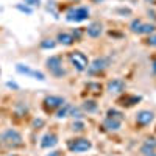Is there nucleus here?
<instances>
[{
    "label": "nucleus",
    "mask_w": 156,
    "mask_h": 156,
    "mask_svg": "<svg viewBox=\"0 0 156 156\" xmlns=\"http://www.w3.org/2000/svg\"><path fill=\"white\" fill-rule=\"evenodd\" d=\"M0 142L8 148H19L23 145V137L17 129L6 128L5 131L0 133Z\"/></svg>",
    "instance_id": "1"
},
{
    "label": "nucleus",
    "mask_w": 156,
    "mask_h": 156,
    "mask_svg": "<svg viewBox=\"0 0 156 156\" xmlns=\"http://www.w3.org/2000/svg\"><path fill=\"white\" fill-rule=\"evenodd\" d=\"M67 59L70 62V66L76 70V72H86L89 67V58L80 50H73L67 53Z\"/></svg>",
    "instance_id": "2"
},
{
    "label": "nucleus",
    "mask_w": 156,
    "mask_h": 156,
    "mask_svg": "<svg viewBox=\"0 0 156 156\" xmlns=\"http://www.w3.org/2000/svg\"><path fill=\"white\" fill-rule=\"evenodd\" d=\"M45 67L48 69L50 75H53L55 78H62L66 75V69L62 67V58L59 55H53V56H48L45 59Z\"/></svg>",
    "instance_id": "3"
},
{
    "label": "nucleus",
    "mask_w": 156,
    "mask_h": 156,
    "mask_svg": "<svg viewBox=\"0 0 156 156\" xmlns=\"http://www.w3.org/2000/svg\"><path fill=\"white\" fill-rule=\"evenodd\" d=\"M66 147L70 153H84L92 148V142L87 137H75L66 142Z\"/></svg>",
    "instance_id": "4"
},
{
    "label": "nucleus",
    "mask_w": 156,
    "mask_h": 156,
    "mask_svg": "<svg viewBox=\"0 0 156 156\" xmlns=\"http://www.w3.org/2000/svg\"><path fill=\"white\" fill-rule=\"evenodd\" d=\"M89 14H90L89 8L84 6V5H81V6L67 9V12H66V20H67V22H73V23H80V22L87 20V19H89Z\"/></svg>",
    "instance_id": "5"
},
{
    "label": "nucleus",
    "mask_w": 156,
    "mask_h": 156,
    "mask_svg": "<svg viewBox=\"0 0 156 156\" xmlns=\"http://www.w3.org/2000/svg\"><path fill=\"white\" fill-rule=\"evenodd\" d=\"M109 62H111V59L109 58H106V56H98V58H95V59H92L89 62V67H87V73L89 75H98V73H101V72H105L108 67H109Z\"/></svg>",
    "instance_id": "6"
},
{
    "label": "nucleus",
    "mask_w": 156,
    "mask_h": 156,
    "mask_svg": "<svg viewBox=\"0 0 156 156\" xmlns=\"http://www.w3.org/2000/svg\"><path fill=\"white\" fill-rule=\"evenodd\" d=\"M105 90L109 95H122L126 90V83L122 78H111V80L105 84Z\"/></svg>",
    "instance_id": "7"
},
{
    "label": "nucleus",
    "mask_w": 156,
    "mask_h": 156,
    "mask_svg": "<svg viewBox=\"0 0 156 156\" xmlns=\"http://www.w3.org/2000/svg\"><path fill=\"white\" fill-rule=\"evenodd\" d=\"M64 103H66V98L61 95H47L42 100V106L47 112H53V111L59 109Z\"/></svg>",
    "instance_id": "8"
},
{
    "label": "nucleus",
    "mask_w": 156,
    "mask_h": 156,
    "mask_svg": "<svg viewBox=\"0 0 156 156\" xmlns=\"http://www.w3.org/2000/svg\"><path fill=\"white\" fill-rule=\"evenodd\" d=\"M134 122L139 128H145V126H148L154 122V112L150 111V109H139L136 112Z\"/></svg>",
    "instance_id": "9"
},
{
    "label": "nucleus",
    "mask_w": 156,
    "mask_h": 156,
    "mask_svg": "<svg viewBox=\"0 0 156 156\" xmlns=\"http://www.w3.org/2000/svg\"><path fill=\"white\" fill-rule=\"evenodd\" d=\"M86 34L89 37H92V39H97L103 34V22L100 20H94V22H90L87 27H86Z\"/></svg>",
    "instance_id": "10"
},
{
    "label": "nucleus",
    "mask_w": 156,
    "mask_h": 156,
    "mask_svg": "<svg viewBox=\"0 0 156 156\" xmlns=\"http://www.w3.org/2000/svg\"><path fill=\"white\" fill-rule=\"evenodd\" d=\"M56 144H58V134L56 133H45L41 137V144L39 145H41V148H44V150H50Z\"/></svg>",
    "instance_id": "11"
},
{
    "label": "nucleus",
    "mask_w": 156,
    "mask_h": 156,
    "mask_svg": "<svg viewBox=\"0 0 156 156\" xmlns=\"http://www.w3.org/2000/svg\"><path fill=\"white\" fill-rule=\"evenodd\" d=\"M142 100L140 95H129V94H122L119 97V100H117V103H119L120 106H125V108H131L134 105H137V103Z\"/></svg>",
    "instance_id": "12"
},
{
    "label": "nucleus",
    "mask_w": 156,
    "mask_h": 156,
    "mask_svg": "<svg viewBox=\"0 0 156 156\" xmlns=\"http://www.w3.org/2000/svg\"><path fill=\"white\" fill-rule=\"evenodd\" d=\"M56 42L64 45V47H70L73 45L76 41H75V37L72 36V33H66V31H59L58 36H56Z\"/></svg>",
    "instance_id": "13"
},
{
    "label": "nucleus",
    "mask_w": 156,
    "mask_h": 156,
    "mask_svg": "<svg viewBox=\"0 0 156 156\" xmlns=\"http://www.w3.org/2000/svg\"><path fill=\"white\" fill-rule=\"evenodd\" d=\"M156 151V139H145L144 140V144L140 145V153L144 154V156H148V154H151V153H154Z\"/></svg>",
    "instance_id": "14"
},
{
    "label": "nucleus",
    "mask_w": 156,
    "mask_h": 156,
    "mask_svg": "<svg viewBox=\"0 0 156 156\" xmlns=\"http://www.w3.org/2000/svg\"><path fill=\"white\" fill-rule=\"evenodd\" d=\"M103 126H105L108 131H119L122 128V122L120 120H114V119H108L105 117V120H103Z\"/></svg>",
    "instance_id": "15"
},
{
    "label": "nucleus",
    "mask_w": 156,
    "mask_h": 156,
    "mask_svg": "<svg viewBox=\"0 0 156 156\" xmlns=\"http://www.w3.org/2000/svg\"><path fill=\"white\" fill-rule=\"evenodd\" d=\"M81 109H83V112H87V114L97 112V109H98V103H97L95 100H90V98H87V100H84V101H83Z\"/></svg>",
    "instance_id": "16"
},
{
    "label": "nucleus",
    "mask_w": 156,
    "mask_h": 156,
    "mask_svg": "<svg viewBox=\"0 0 156 156\" xmlns=\"http://www.w3.org/2000/svg\"><path fill=\"white\" fill-rule=\"evenodd\" d=\"M105 117H108V119H114V120H120V122H123L125 114H123L122 111H119V109H115V108H109V109L106 111V115H105Z\"/></svg>",
    "instance_id": "17"
},
{
    "label": "nucleus",
    "mask_w": 156,
    "mask_h": 156,
    "mask_svg": "<svg viewBox=\"0 0 156 156\" xmlns=\"http://www.w3.org/2000/svg\"><path fill=\"white\" fill-rule=\"evenodd\" d=\"M86 89L89 90L90 94H101L103 84L100 81H89V83H86Z\"/></svg>",
    "instance_id": "18"
},
{
    "label": "nucleus",
    "mask_w": 156,
    "mask_h": 156,
    "mask_svg": "<svg viewBox=\"0 0 156 156\" xmlns=\"http://www.w3.org/2000/svg\"><path fill=\"white\" fill-rule=\"evenodd\" d=\"M28 109H30V108H28V105H27V101H25V103H23V101H19L17 105L14 106V112H16L17 117H23L25 114H28Z\"/></svg>",
    "instance_id": "19"
},
{
    "label": "nucleus",
    "mask_w": 156,
    "mask_h": 156,
    "mask_svg": "<svg viewBox=\"0 0 156 156\" xmlns=\"http://www.w3.org/2000/svg\"><path fill=\"white\" fill-rule=\"evenodd\" d=\"M56 39H51V37H45L41 41V44H39V47H41L42 50H51V48H55L56 47Z\"/></svg>",
    "instance_id": "20"
},
{
    "label": "nucleus",
    "mask_w": 156,
    "mask_h": 156,
    "mask_svg": "<svg viewBox=\"0 0 156 156\" xmlns=\"http://www.w3.org/2000/svg\"><path fill=\"white\" fill-rule=\"evenodd\" d=\"M156 31V25L154 23H142V27L139 30L137 34H145V36H150L151 33Z\"/></svg>",
    "instance_id": "21"
},
{
    "label": "nucleus",
    "mask_w": 156,
    "mask_h": 156,
    "mask_svg": "<svg viewBox=\"0 0 156 156\" xmlns=\"http://www.w3.org/2000/svg\"><path fill=\"white\" fill-rule=\"evenodd\" d=\"M16 70L22 75H27V76H33V73H34V69H31L27 64H16Z\"/></svg>",
    "instance_id": "22"
},
{
    "label": "nucleus",
    "mask_w": 156,
    "mask_h": 156,
    "mask_svg": "<svg viewBox=\"0 0 156 156\" xmlns=\"http://www.w3.org/2000/svg\"><path fill=\"white\" fill-rule=\"evenodd\" d=\"M86 128H87V126H86V123H84L81 119H75L73 123H72V131H73V133H83Z\"/></svg>",
    "instance_id": "23"
},
{
    "label": "nucleus",
    "mask_w": 156,
    "mask_h": 156,
    "mask_svg": "<svg viewBox=\"0 0 156 156\" xmlns=\"http://www.w3.org/2000/svg\"><path fill=\"white\" fill-rule=\"evenodd\" d=\"M70 108L72 106L69 105V103H64L59 109H56V117H58V119H64V117H67L69 112H70Z\"/></svg>",
    "instance_id": "24"
},
{
    "label": "nucleus",
    "mask_w": 156,
    "mask_h": 156,
    "mask_svg": "<svg viewBox=\"0 0 156 156\" xmlns=\"http://www.w3.org/2000/svg\"><path fill=\"white\" fill-rule=\"evenodd\" d=\"M142 23H144V22H142L140 19H133V22L131 23H129V30H131L133 33H139V30H140V27H142Z\"/></svg>",
    "instance_id": "25"
},
{
    "label": "nucleus",
    "mask_w": 156,
    "mask_h": 156,
    "mask_svg": "<svg viewBox=\"0 0 156 156\" xmlns=\"http://www.w3.org/2000/svg\"><path fill=\"white\" fill-rule=\"evenodd\" d=\"M69 115L73 117V119H81V117H83V109H81V106H80V108H73V106H72Z\"/></svg>",
    "instance_id": "26"
},
{
    "label": "nucleus",
    "mask_w": 156,
    "mask_h": 156,
    "mask_svg": "<svg viewBox=\"0 0 156 156\" xmlns=\"http://www.w3.org/2000/svg\"><path fill=\"white\" fill-rule=\"evenodd\" d=\"M16 9L25 12V14H31V12H33V8L28 6V5H25V3H19V5H16Z\"/></svg>",
    "instance_id": "27"
},
{
    "label": "nucleus",
    "mask_w": 156,
    "mask_h": 156,
    "mask_svg": "<svg viewBox=\"0 0 156 156\" xmlns=\"http://www.w3.org/2000/svg\"><path fill=\"white\" fill-rule=\"evenodd\" d=\"M145 44H147V45H150V47H156V31H154V33H151L150 36H147Z\"/></svg>",
    "instance_id": "28"
},
{
    "label": "nucleus",
    "mask_w": 156,
    "mask_h": 156,
    "mask_svg": "<svg viewBox=\"0 0 156 156\" xmlns=\"http://www.w3.org/2000/svg\"><path fill=\"white\" fill-rule=\"evenodd\" d=\"M45 125V120L44 119H34L33 122H31V126L33 128H42Z\"/></svg>",
    "instance_id": "29"
},
{
    "label": "nucleus",
    "mask_w": 156,
    "mask_h": 156,
    "mask_svg": "<svg viewBox=\"0 0 156 156\" xmlns=\"http://www.w3.org/2000/svg\"><path fill=\"white\" fill-rule=\"evenodd\" d=\"M31 78H34V80H39V81H44V80H45V75H44L42 72H39V70H34V73H33Z\"/></svg>",
    "instance_id": "30"
},
{
    "label": "nucleus",
    "mask_w": 156,
    "mask_h": 156,
    "mask_svg": "<svg viewBox=\"0 0 156 156\" xmlns=\"http://www.w3.org/2000/svg\"><path fill=\"white\" fill-rule=\"evenodd\" d=\"M23 3L28 5V6H31V8H34V6L41 5V0H23Z\"/></svg>",
    "instance_id": "31"
},
{
    "label": "nucleus",
    "mask_w": 156,
    "mask_h": 156,
    "mask_svg": "<svg viewBox=\"0 0 156 156\" xmlns=\"http://www.w3.org/2000/svg\"><path fill=\"white\" fill-rule=\"evenodd\" d=\"M6 86H8V87H12V89H17V87H19L16 83H12V81H8V83H6Z\"/></svg>",
    "instance_id": "32"
},
{
    "label": "nucleus",
    "mask_w": 156,
    "mask_h": 156,
    "mask_svg": "<svg viewBox=\"0 0 156 156\" xmlns=\"http://www.w3.org/2000/svg\"><path fill=\"white\" fill-rule=\"evenodd\" d=\"M90 3H94V5H100V3H103L105 0H89Z\"/></svg>",
    "instance_id": "33"
},
{
    "label": "nucleus",
    "mask_w": 156,
    "mask_h": 156,
    "mask_svg": "<svg viewBox=\"0 0 156 156\" xmlns=\"http://www.w3.org/2000/svg\"><path fill=\"white\" fill-rule=\"evenodd\" d=\"M151 69H153V73H156V59H154L153 64H151Z\"/></svg>",
    "instance_id": "34"
},
{
    "label": "nucleus",
    "mask_w": 156,
    "mask_h": 156,
    "mask_svg": "<svg viewBox=\"0 0 156 156\" xmlns=\"http://www.w3.org/2000/svg\"><path fill=\"white\" fill-rule=\"evenodd\" d=\"M67 2H75V3H80L81 0H67Z\"/></svg>",
    "instance_id": "35"
},
{
    "label": "nucleus",
    "mask_w": 156,
    "mask_h": 156,
    "mask_svg": "<svg viewBox=\"0 0 156 156\" xmlns=\"http://www.w3.org/2000/svg\"><path fill=\"white\" fill-rule=\"evenodd\" d=\"M148 156H156V151H154V153H151V154H148Z\"/></svg>",
    "instance_id": "36"
},
{
    "label": "nucleus",
    "mask_w": 156,
    "mask_h": 156,
    "mask_svg": "<svg viewBox=\"0 0 156 156\" xmlns=\"http://www.w3.org/2000/svg\"><path fill=\"white\" fill-rule=\"evenodd\" d=\"M145 2H151V0H145Z\"/></svg>",
    "instance_id": "37"
},
{
    "label": "nucleus",
    "mask_w": 156,
    "mask_h": 156,
    "mask_svg": "<svg viewBox=\"0 0 156 156\" xmlns=\"http://www.w3.org/2000/svg\"><path fill=\"white\" fill-rule=\"evenodd\" d=\"M0 75H2V69H0Z\"/></svg>",
    "instance_id": "38"
}]
</instances>
